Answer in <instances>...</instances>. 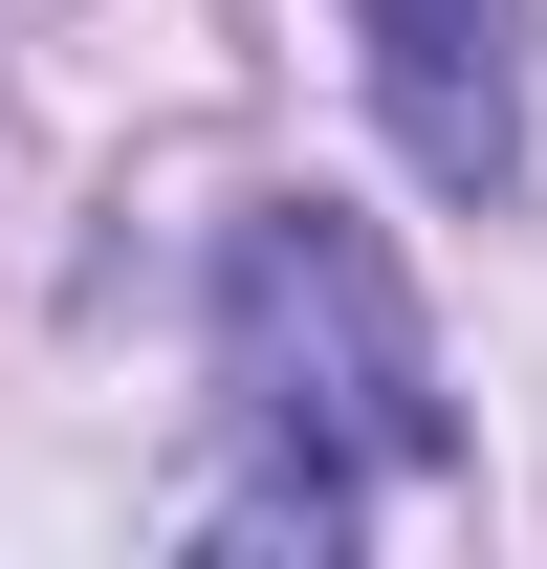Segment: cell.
I'll return each mask as SVG.
<instances>
[{
  "label": "cell",
  "instance_id": "obj_1",
  "mask_svg": "<svg viewBox=\"0 0 547 569\" xmlns=\"http://www.w3.org/2000/svg\"><path fill=\"white\" fill-rule=\"evenodd\" d=\"M219 395L263 417L285 482H416V460L460 438L395 263H372V219H329V198H263L219 241Z\"/></svg>",
  "mask_w": 547,
  "mask_h": 569
},
{
  "label": "cell",
  "instance_id": "obj_2",
  "mask_svg": "<svg viewBox=\"0 0 547 569\" xmlns=\"http://www.w3.org/2000/svg\"><path fill=\"white\" fill-rule=\"evenodd\" d=\"M350 44H372V110L438 198L526 176V0H350Z\"/></svg>",
  "mask_w": 547,
  "mask_h": 569
}]
</instances>
